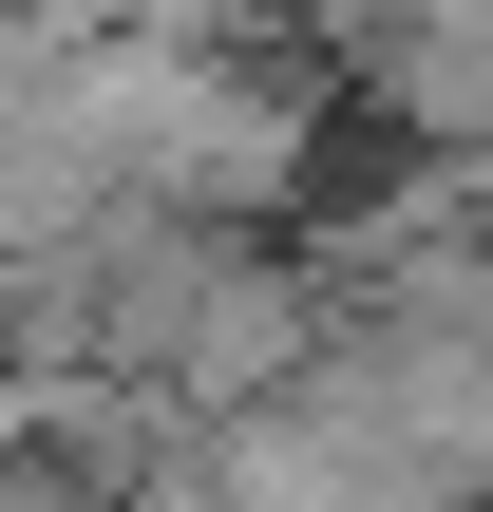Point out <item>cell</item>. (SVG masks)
Here are the masks:
<instances>
[{
  "instance_id": "cell-1",
  "label": "cell",
  "mask_w": 493,
  "mask_h": 512,
  "mask_svg": "<svg viewBox=\"0 0 493 512\" xmlns=\"http://www.w3.org/2000/svg\"><path fill=\"white\" fill-rule=\"evenodd\" d=\"M361 95L399 152H493V0H418L361 38Z\"/></svg>"
}]
</instances>
